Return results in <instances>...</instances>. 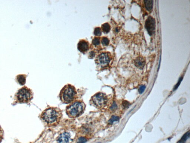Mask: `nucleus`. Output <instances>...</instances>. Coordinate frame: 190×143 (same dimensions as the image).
<instances>
[{
	"mask_svg": "<svg viewBox=\"0 0 190 143\" xmlns=\"http://www.w3.org/2000/svg\"><path fill=\"white\" fill-rule=\"evenodd\" d=\"M62 117L61 110L57 107H49L44 110L40 116L41 119L48 126L57 125Z\"/></svg>",
	"mask_w": 190,
	"mask_h": 143,
	"instance_id": "obj_1",
	"label": "nucleus"
},
{
	"mask_svg": "<svg viewBox=\"0 0 190 143\" xmlns=\"http://www.w3.org/2000/svg\"><path fill=\"white\" fill-rule=\"evenodd\" d=\"M86 105L81 100H75L67 107L66 113L71 118H76L81 115L85 110Z\"/></svg>",
	"mask_w": 190,
	"mask_h": 143,
	"instance_id": "obj_2",
	"label": "nucleus"
},
{
	"mask_svg": "<svg viewBox=\"0 0 190 143\" xmlns=\"http://www.w3.org/2000/svg\"><path fill=\"white\" fill-rule=\"evenodd\" d=\"M60 100L65 104H70L75 101L77 97V92L74 86L71 85H65L59 94Z\"/></svg>",
	"mask_w": 190,
	"mask_h": 143,
	"instance_id": "obj_3",
	"label": "nucleus"
},
{
	"mask_svg": "<svg viewBox=\"0 0 190 143\" xmlns=\"http://www.w3.org/2000/svg\"><path fill=\"white\" fill-rule=\"evenodd\" d=\"M107 96L102 93H98L91 97L90 104L97 109H102L105 107L107 104Z\"/></svg>",
	"mask_w": 190,
	"mask_h": 143,
	"instance_id": "obj_4",
	"label": "nucleus"
},
{
	"mask_svg": "<svg viewBox=\"0 0 190 143\" xmlns=\"http://www.w3.org/2000/svg\"><path fill=\"white\" fill-rule=\"evenodd\" d=\"M15 98L17 103H28L33 98V93L30 88L24 86L18 91Z\"/></svg>",
	"mask_w": 190,
	"mask_h": 143,
	"instance_id": "obj_5",
	"label": "nucleus"
},
{
	"mask_svg": "<svg viewBox=\"0 0 190 143\" xmlns=\"http://www.w3.org/2000/svg\"><path fill=\"white\" fill-rule=\"evenodd\" d=\"M111 59L110 54L108 52H102L96 57L95 62L100 68H104L109 65Z\"/></svg>",
	"mask_w": 190,
	"mask_h": 143,
	"instance_id": "obj_6",
	"label": "nucleus"
},
{
	"mask_svg": "<svg viewBox=\"0 0 190 143\" xmlns=\"http://www.w3.org/2000/svg\"><path fill=\"white\" fill-rule=\"evenodd\" d=\"M145 28L149 35L151 36L155 32L156 22L155 19L151 16H148L145 22Z\"/></svg>",
	"mask_w": 190,
	"mask_h": 143,
	"instance_id": "obj_7",
	"label": "nucleus"
},
{
	"mask_svg": "<svg viewBox=\"0 0 190 143\" xmlns=\"http://www.w3.org/2000/svg\"><path fill=\"white\" fill-rule=\"evenodd\" d=\"M71 141V137L70 133L64 132L62 133L58 137V143H70Z\"/></svg>",
	"mask_w": 190,
	"mask_h": 143,
	"instance_id": "obj_8",
	"label": "nucleus"
},
{
	"mask_svg": "<svg viewBox=\"0 0 190 143\" xmlns=\"http://www.w3.org/2000/svg\"><path fill=\"white\" fill-rule=\"evenodd\" d=\"M89 42L84 40H81L79 41L78 44V49L79 51L83 53H86L89 48Z\"/></svg>",
	"mask_w": 190,
	"mask_h": 143,
	"instance_id": "obj_9",
	"label": "nucleus"
},
{
	"mask_svg": "<svg viewBox=\"0 0 190 143\" xmlns=\"http://www.w3.org/2000/svg\"><path fill=\"white\" fill-rule=\"evenodd\" d=\"M135 65L139 69H142L145 64V60L142 57H138L135 60Z\"/></svg>",
	"mask_w": 190,
	"mask_h": 143,
	"instance_id": "obj_10",
	"label": "nucleus"
},
{
	"mask_svg": "<svg viewBox=\"0 0 190 143\" xmlns=\"http://www.w3.org/2000/svg\"><path fill=\"white\" fill-rule=\"evenodd\" d=\"M27 75L25 74H19L16 76V81L21 85H24L26 81Z\"/></svg>",
	"mask_w": 190,
	"mask_h": 143,
	"instance_id": "obj_11",
	"label": "nucleus"
},
{
	"mask_svg": "<svg viewBox=\"0 0 190 143\" xmlns=\"http://www.w3.org/2000/svg\"><path fill=\"white\" fill-rule=\"evenodd\" d=\"M145 8L148 11H152L153 6V0H145Z\"/></svg>",
	"mask_w": 190,
	"mask_h": 143,
	"instance_id": "obj_12",
	"label": "nucleus"
},
{
	"mask_svg": "<svg viewBox=\"0 0 190 143\" xmlns=\"http://www.w3.org/2000/svg\"><path fill=\"white\" fill-rule=\"evenodd\" d=\"M101 29L103 32L105 34H107L110 31V26L108 23H104L102 25Z\"/></svg>",
	"mask_w": 190,
	"mask_h": 143,
	"instance_id": "obj_13",
	"label": "nucleus"
},
{
	"mask_svg": "<svg viewBox=\"0 0 190 143\" xmlns=\"http://www.w3.org/2000/svg\"><path fill=\"white\" fill-rule=\"evenodd\" d=\"M190 136V131H188L184 134L182 136L180 140L179 141L178 143H185L187 140L189 138Z\"/></svg>",
	"mask_w": 190,
	"mask_h": 143,
	"instance_id": "obj_14",
	"label": "nucleus"
},
{
	"mask_svg": "<svg viewBox=\"0 0 190 143\" xmlns=\"http://www.w3.org/2000/svg\"><path fill=\"white\" fill-rule=\"evenodd\" d=\"M94 35L96 36H100L101 35L102 32L101 28L99 27H96L95 28L94 31Z\"/></svg>",
	"mask_w": 190,
	"mask_h": 143,
	"instance_id": "obj_15",
	"label": "nucleus"
},
{
	"mask_svg": "<svg viewBox=\"0 0 190 143\" xmlns=\"http://www.w3.org/2000/svg\"><path fill=\"white\" fill-rule=\"evenodd\" d=\"M100 39L98 37H95L92 40V44L95 47H97L100 45Z\"/></svg>",
	"mask_w": 190,
	"mask_h": 143,
	"instance_id": "obj_16",
	"label": "nucleus"
},
{
	"mask_svg": "<svg viewBox=\"0 0 190 143\" xmlns=\"http://www.w3.org/2000/svg\"><path fill=\"white\" fill-rule=\"evenodd\" d=\"M101 42L103 46H107L109 44L110 41L107 38L103 37L102 38Z\"/></svg>",
	"mask_w": 190,
	"mask_h": 143,
	"instance_id": "obj_17",
	"label": "nucleus"
},
{
	"mask_svg": "<svg viewBox=\"0 0 190 143\" xmlns=\"http://www.w3.org/2000/svg\"><path fill=\"white\" fill-rule=\"evenodd\" d=\"M120 119V118L119 117L117 116H113L111 117V118L110 119V120L108 121V122L110 124H112L114 122H116V121H119Z\"/></svg>",
	"mask_w": 190,
	"mask_h": 143,
	"instance_id": "obj_18",
	"label": "nucleus"
},
{
	"mask_svg": "<svg viewBox=\"0 0 190 143\" xmlns=\"http://www.w3.org/2000/svg\"><path fill=\"white\" fill-rule=\"evenodd\" d=\"M87 140L84 137H80L78 139L77 143H85L87 141Z\"/></svg>",
	"mask_w": 190,
	"mask_h": 143,
	"instance_id": "obj_19",
	"label": "nucleus"
},
{
	"mask_svg": "<svg viewBox=\"0 0 190 143\" xmlns=\"http://www.w3.org/2000/svg\"><path fill=\"white\" fill-rule=\"evenodd\" d=\"M145 88L146 87H145V85H141L139 87V93L141 94H142L144 91Z\"/></svg>",
	"mask_w": 190,
	"mask_h": 143,
	"instance_id": "obj_20",
	"label": "nucleus"
},
{
	"mask_svg": "<svg viewBox=\"0 0 190 143\" xmlns=\"http://www.w3.org/2000/svg\"><path fill=\"white\" fill-rule=\"evenodd\" d=\"M182 80V77H181V78L179 79V80L178 82V83H177V84L175 86V87H174V89H173V90H176V89L178 88V87L179 85H180V84H181V82Z\"/></svg>",
	"mask_w": 190,
	"mask_h": 143,
	"instance_id": "obj_21",
	"label": "nucleus"
},
{
	"mask_svg": "<svg viewBox=\"0 0 190 143\" xmlns=\"http://www.w3.org/2000/svg\"><path fill=\"white\" fill-rule=\"evenodd\" d=\"M117 108V106L116 103L115 102H114L112 106L111 107V110H112V111H114V110H116Z\"/></svg>",
	"mask_w": 190,
	"mask_h": 143,
	"instance_id": "obj_22",
	"label": "nucleus"
},
{
	"mask_svg": "<svg viewBox=\"0 0 190 143\" xmlns=\"http://www.w3.org/2000/svg\"><path fill=\"white\" fill-rule=\"evenodd\" d=\"M3 131L2 129L0 128V143H1L3 138Z\"/></svg>",
	"mask_w": 190,
	"mask_h": 143,
	"instance_id": "obj_23",
	"label": "nucleus"
},
{
	"mask_svg": "<svg viewBox=\"0 0 190 143\" xmlns=\"http://www.w3.org/2000/svg\"><path fill=\"white\" fill-rule=\"evenodd\" d=\"M123 105L124 108H127V107H128L130 105V104L129 102L125 101H123Z\"/></svg>",
	"mask_w": 190,
	"mask_h": 143,
	"instance_id": "obj_24",
	"label": "nucleus"
},
{
	"mask_svg": "<svg viewBox=\"0 0 190 143\" xmlns=\"http://www.w3.org/2000/svg\"><path fill=\"white\" fill-rule=\"evenodd\" d=\"M95 53L94 51H92L90 53L89 55V57L90 59H92L95 56Z\"/></svg>",
	"mask_w": 190,
	"mask_h": 143,
	"instance_id": "obj_25",
	"label": "nucleus"
}]
</instances>
